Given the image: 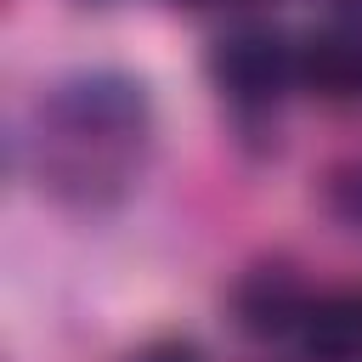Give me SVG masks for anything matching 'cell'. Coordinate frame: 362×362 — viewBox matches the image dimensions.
Returning <instances> with one entry per match:
<instances>
[{
  "instance_id": "cell-1",
  "label": "cell",
  "mask_w": 362,
  "mask_h": 362,
  "mask_svg": "<svg viewBox=\"0 0 362 362\" xmlns=\"http://www.w3.org/2000/svg\"><path fill=\"white\" fill-rule=\"evenodd\" d=\"M147 141H153L147 90L124 74H85L45 90L23 136L40 187L68 204L119 198L136 181Z\"/></svg>"
},
{
  "instance_id": "cell-2",
  "label": "cell",
  "mask_w": 362,
  "mask_h": 362,
  "mask_svg": "<svg viewBox=\"0 0 362 362\" xmlns=\"http://www.w3.org/2000/svg\"><path fill=\"white\" fill-rule=\"evenodd\" d=\"M209 74H215V85H221L232 102L266 107V102H277L288 85H300V45H288V40L272 34V28H238V34H226V40L215 45Z\"/></svg>"
},
{
  "instance_id": "cell-3",
  "label": "cell",
  "mask_w": 362,
  "mask_h": 362,
  "mask_svg": "<svg viewBox=\"0 0 362 362\" xmlns=\"http://www.w3.org/2000/svg\"><path fill=\"white\" fill-rule=\"evenodd\" d=\"M232 311L249 334L272 339V334H300L305 311H311V294L305 283L288 272V266H255L243 272V283L232 288Z\"/></svg>"
},
{
  "instance_id": "cell-4",
  "label": "cell",
  "mask_w": 362,
  "mask_h": 362,
  "mask_svg": "<svg viewBox=\"0 0 362 362\" xmlns=\"http://www.w3.org/2000/svg\"><path fill=\"white\" fill-rule=\"evenodd\" d=\"M300 85L334 107L362 102V34L356 28H322L300 40Z\"/></svg>"
},
{
  "instance_id": "cell-5",
  "label": "cell",
  "mask_w": 362,
  "mask_h": 362,
  "mask_svg": "<svg viewBox=\"0 0 362 362\" xmlns=\"http://www.w3.org/2000/svg\"><path fill=\"white\" fill-rule=\"evenodd\" d=\"M300 345L311 362H362V288L311 300L300 322Z\"/></svg>"
},
{
  "instance_id": "cell-6",
  "label": "cell",
  "mask_w": 362,
  "mask_h": 362,
  "mask_svg": "<svg viewBox=\"0 0 362 362\" xmlns=\"http://www.w3.org/2000/svg\"><path fill=\"white\" fill-rule=\"evenodd\" d=\"M130 362H204V356H198V345H187V339H158V345L136 351Z\"/></svg>"
},
{
  "instance_id": "cell-7",
  "label": "cell",
  "mask_w": 362,
  "mask_h": 362,
  "mask_svg": "<svg viewBox=\"0 0 362 362\" xmlns=\"http://www.w3.org/2000/svg\"><path fill=\"white\" fill-rule=\"evenodd\" d=\"M339 187H351V204H345V215H351V221H362V170H356L351 181H339Z\"/></svg>"
},
{
  "instance_id": "cell-8",
  "label": "cell",
  "mask_w": 362,
  "mask_h": 362,
  "mask_svg": "<svg viewBox=\"0 0 362 362\" xmlns=\"http://www.w3.org/2000/svg\"><path fill=\"white\" fill-rule=\"evenodd\" d=\"M339 6H345V11H351V17L362 23V0H339Z\"/></svg>"
},
{
  "instance_id": "cell-9",
  "label": "cell",
  "mask_w": 362,
  "mask_h": 362,
  "mask_svg": "<svg viewBox=\"0 0 362 362\" xmlns=\"http://www.w3.org/2000/svg\"><path fill=\"white\" fill-rule=\"evenodd\" d=\"M187 6H226V0H187ZM232 6H243V0H232Z\"/></svg>"
}]
</instances>
